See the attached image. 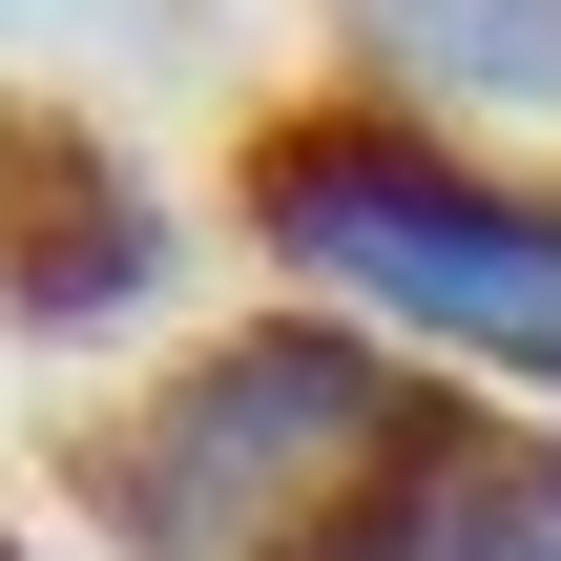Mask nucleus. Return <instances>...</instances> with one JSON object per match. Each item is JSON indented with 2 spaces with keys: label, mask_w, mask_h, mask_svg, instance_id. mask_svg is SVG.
<instances>
[{
  "label": "nucleus",
  "mask_w": 561,
  "mask_h": 561,
  "mask_svg": "<svg viewBox=\"0 0 561 561\" xmlns=\"http://www.w3.org/2000/svg\"><path fill=\"white\" fill-rule=\"evenodd\" d=\"M229 229L312 312L396 333L416 375H479V396L561 416V167L396 104V83H291L229 146Z\"/></svg>",
  "instance_id": "obj_1"
},
{
  "label": "nucleus",
  "mask_w": 561,
  "mask_h": 561,
  "mask_svg": "<svg viewBox=\"0 0 561 561\" xmlns=\"http://www.w3.org/2000/svg\"><path fill=\"white\" fill-rule=\"evenodd\" d=\"M437 416V375L396 354V333H354V312H250V333H208V354H167L125 416H83V520L125 561H312V520L396 458Z\"/></svg>",
  "instance_id": "obj_2"
},
{
  "label": "nucleus",
  "mask_w": 561,
  "mask_h": 561,
  "mask_svg": "<svg viewBox=\"0 0 561 561\" xmlns=\"http://www.w3.org/2000/svg\"><path fill=\"white\" fill-rule=\"evenodd\" d=\"M146 291H167V187L83 104L0 83V333H125Z\"/></svg>",
  "instance_id": "obj_3"
},
{
  "label": "nucleus",
  "mask_w": 561,
  "mask_h": 561,
  "mask_svg": "<svg viewBox=\"0 0 561 561\" xmlns=\"http://www.w3.org/2000/svg\"><path fill=\"white\" fill-rule=\"evenodd\" d=\"M312 561H561V437L520 416V396L437 375V416L312 520Z\"/></svg>",
  "instance_id": "obj_4"
},
{
  "label": "nucleus",
  "mask_w": 561,
  "mask_h": 561,
  "mask_svg": "<svg viewBox=\"0 0 561 561\" xmlns=\"http://www.w3.org/2000/svg\"><path fill=\"white\" fill-rule=\"evenodd\" d=\"M333 83L437 125H561V0H333Z\"/></svg>",
  "instance_id": "obj_5"
}]
</instances>
